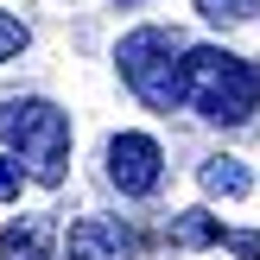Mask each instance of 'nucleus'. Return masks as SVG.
<instances>
[{"instance_id": "obj_1", "label": "nucleus", "mask_w": 260, "mask_h": 260, "mask_svg": "<svg viewBox=\"0 0 260 260\" xmlns=\"http://www.w3.org/2000/svg\"><path fill=\"white\" fill-rule=\"evenodd\" d=\"M184 108H197L210 127H241L260 108V70L229 45H190L184 57Z\"/></svg>"}, {"instance_id": "obj_2", "label": "nucleus", "mask_w": 260, "mask_h": 260, "mask_svg": "<svg viewBox=\"0 0 260 260\" xmlns=\"http://www.w3.org/2000/svg\"><path fill=\"white\" fill-rule=\"evenodd\" d=\"M184 57H190V45L172 32V25H140V32H127L121 51H114L121 83L134 89L152 114L184 108Z\"/></svg>"}, {"instance_id": "obj_3", "label": "nucleus", "mask_w": 260, "mask_h": 260, "mask_svg": "<svg viewBox=\"0 0 260 260\" xmlns=\"http://www.w3.org/2000/svg\"><path fill=\"white\" fill-rule=\"evenodd\" d=\"M0 140L25 159V178L57 184L70 159V114L45 95H7L0 102Z\"/></svg>"}, {"instance_id": "obj_4", "label": "nucleus", "mask_w": 260, "mask_h": 260, "mask_svg": "<svg viewBox=\"0 0 260 260\" xmlns=\"http://www.w3.org/2000/svg\"><path fill=\"white\" fill-rule=\"evenodd\" d=\"M165 178V146L152 134H114L108 140V184L121 197H146Z\"/></svg>"}, {"instance_id": "obj_5", "label": "nucleus", "mask_w": 260, "mask_h": 260, "mask_svg": "<svg viewBox=\"0 0 260 260\" xmlns=\"http://www.w3.org/2000/svg\"><path fill=\"white\" fill-rule=\"evenodd\" d=\"M127 248H134V241L114 222H76L70 241H63V260H127Z\"/></svg>"}, {"instance_id": "obj_6", "label": "nucleus", "mask_w": 260, "mask_h": 260, "mask_svg": "<svg viewBox=\"0 0 260 260\" xmlns=\"http://www.w3.org/2000/svg\"><path fill=\"white\" fill-rule=\"evenodd\" d=\"M0 260H57V235L45 216H25L0 235Z\"/></svg>"}, {"instance_id": "obj_7", "label": "nucleus", "mask_w": 260, "mask_h": 260, "mask_svg": "<svg viewBox=\"0 0 260 260\" xmlns=\"http://www.w3.org/2000/svg\"><path fill=\"white\" fill-rule=\"evenodd\" d=\"M165 235H172V248H222L229 229L216 222L210 210H184V216H172V229H165Z\"/></svg>"}, {"instance_id": "obj_8", "label": "nucleus", "mask_w": 260, "mask_h": 260, "mask_svg": "<svg viewBox=\"0 0 260 260\" xmlns=\"http://www.w3.org/2000/svg\"><path fill=\"white\" fill-rule=\"evenodd\" d=\"M197 178H203V190H210V197H241V190L254 184L241 159H203V172H197Z\"/></svg>"}, {"instance_id": "obj_9", "label": "nucleus", "mask_w": 260, "mask_h": 260, "mask_svg": "<svg viewBox=\"0 0 260 260\" xmlns=\"http://www.w3.org/2000/svg\"><path fill=\"white\" fill-rule=\"evenodd\" d=\"M190 7H197L210 25H248L260 13V0H190Z\"/></svg>"}, {"instance_id": "obj_10", "label": "nucleus", "mask_w": 260, "mask_h": 260, "mask_svg": "<svg viewBox=\"0 0 260 260\" xmlns=\"http://www.w3.org/2000/svg\"><path fill=\"white\" fill-rule=\"evenodd\" d=\"M25 45H32V25H25V19H13V13H0V63H7V57H19Z\"/></svg>"}, {"instance_id": "obj_11", "label": "nucleus", "mask_w": 260, "mask_h": 260, "mask_svg": "<svg viewBox=\"0 0 260 260\" xmlns=\"http://www.w3.org/2000/svg\"><path fill=\"white\" fill-rule=\"evenodd\" d=\"M19 190H25V165L19 159H0V203H13Z\"/></svg>"}, {"instance_id": "obj_12", "label": "nucleus", "mask_w": 260, "mask_h": 260, "mask_svg": "<svg viewBox=\"0 0 260 260\" xmlns=\"http://www.w3.org/2000/svg\"><path fill=\"white\" fill-rule=\"evenodd\" d=\"M222 248H235L241 260H260V235H229V241H222Z\"/></svg>"}]
</instances>
